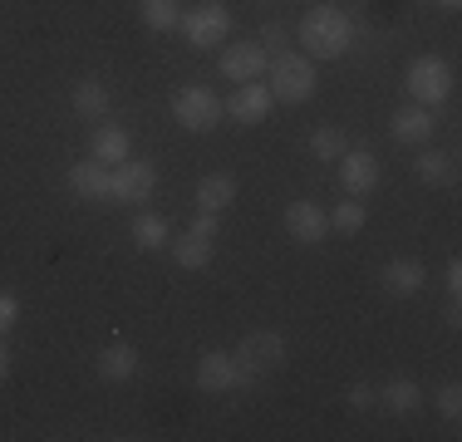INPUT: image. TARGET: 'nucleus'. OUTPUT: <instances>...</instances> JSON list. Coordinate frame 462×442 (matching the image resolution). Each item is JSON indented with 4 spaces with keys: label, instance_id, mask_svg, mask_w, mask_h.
Here are the masks:
<instances>
[{
    "label": "nucleus",
    "instance_id": "obj_1",
    "mask_svg": "<svg viewBox=\"0 0 462 442\" xmlns=\"http://www.w3.org/2000/svg\"><path fill=\"white\" fill-rule=\"evenodd\" d=\"M300 44H305L310 60H339V54L355 44V20L339 5H315V10H305V20H300Z\"/></svg>",
    "mask_w": 462,
    "mask_h": 442
},
{
    "label": "nucleus",
    "instance_id": "obj_4",
    "mask_svg": "<svg viewBox=\"0 0 462 442\" xmlns=\"http://www.w3.org/2000/svg\"><path fill=\"white\" fill-rule=\"evenodd\" d=\"M178 30L187 35L192 50H217V44L231 35V10L222 5V0H197L192 10H182Z\"/></svg>",
    "mask_w": 462,
    "mask_h": 442
},
{
    "label": "nucleus",
    "instance_id": "obj_10",
    "mask_svg": "<svg viewBox=\"0 0 462 442\" xmlns=\"http://www.w3.org/2000/svg\"><path fill=\"white\" fill-rule=\"evenodd\" d=\"M266 64H271V54L261 50V44H226L222 50V74L226 79H236V84H251V79H261L266 74Z\"/></svg>",
    "mask_w": 462,
    "mask_h": 442
},
{
    "label": "nucleus",
    "instance_id": "obj_24",
    "mask_svg": "<svg viewBox=\"0 0 462 442\" xmlns=\"http://www.w3.org/2000/svg\"><path fill=\"white\" fill-rule=\"evenodd\" d=\"M138 15H143V25L148 30H178V20H182V5L178 0H138Z\"/></svg>",
    "mask_w": 462,
    "mask_h": 442
},
{
    "label": "nucleus",
    "instance_id": "obj_9",
    "mask_svg": "<svg viewBox=\"0 0 462 442\" xmlns=\"http://www.w3.org/2000/svg\"><path fill=\"white\" fill-rule=\"evenodd\" d=\"M285 231H291V241H300V246H315L329 231V212L315 202H291L285 207Z\"/></svg>",
    "mask_w": 462,
    "mask_h": 442
},
{
    "label": "nucleus",
    "instance_id": "obj_31",
    "mask_svg": "<svg viewBox=\"0 0 462 442\" xmlns=\"http://www.w3.org/2000/svg\"><path fill=\"white\" fill-rule=\"evenodd\" d=\"M217 226H222V221H217V212H197L187 231H197V236H207V241H212V236H217Z\"/></svg>",
    "mask_w": 462,
    "mask_h": 442
},
{
    "label": "nucleus",
    "instance_id": "obj_8",
    "mask_svg": "<svg viewBox=\"0 0 462 442\" xmlns=\"http://www.w3.org/2000/svg\"><path fill=\"white\" fill-rule=\"evenodd\" d=\"M271 104H276V98H271V88L261 84V79H251V84H236V94L222 104V114H231L236 124L251 128V124H261V118L271 114Z\"/></svg>",
    "mask_w": 462,
    "mask_h": 442
},
{
    "label": "nucleus",
    "instance_id": "obj_25",
    "mask_svg": "<svg viewBox=\"0 0 462 442\" xmlns=\"http://www.w3.org/2000/svg\"><path fill=\"white\" fill-rule=\"evenodd\" d=\"M310 152L320 162H339L349 152V143H345V133H339V128H315L310 133Z\"/></svg>",
    "mask_w": 462,
    "mask_h": 442
},
{
    "label": "nucleus",
    "instance_id": "obj_3",
    "mask_svg": "<svg viewBox=\"0 0 462 442\" xmlns=\"http://www.w3.org/2000/svg\"><path fill=\"white\" fill-rule=\"evenodd\" d=\"M271 69V98H281V104H305V98H315V60L310 54H276V64H266Z\"/></svg>",
    "mask_w": 462,
    "mask_h": 442
},
{
    "label": "nucleus",
    "instance_id": "obj_15",
    "mask_svg": "<svg viewBox=\"0 0 462 442\" xmlns=\"http://www.w3.org/2000/svg\"><path fill=\"white\" fill-rule=\"evenodd\" d=\"M428 285V265L413 261V256H399L383 265V290L389 295H418Z\"/></svg>",
    "mask_w": 462,
    "mask_h": 442
},
{
    "label": "nucleus",
    "instance_id": "obj_30",
    "mask_svg": "<svg viewBox=\"0 0 462 442\" xmlns=\"http://www.w3.org/2000/svg\"><path fill=\"white\" fill-rule=\"evenodd\" d=\"M261 50H266V54H281V50H285V30H281V25H261Z\"/></svg>",
    "mask_w": 462,
    "mask_h": 442
},
{
    "label": "nucleus",
    "instance_id": "obj_34",
    "mask_svg": "<svg viewBox=\"0 0 462 442\" xmlns=\"http://www.w3.org/2000/svg\"><path fill=\"white\" fill-rule=\"evenodd\" d=\"M438 5H443V10H457V5H462V0H438Z\"/></svg>",
    "mask_w": 462,
    "mask_h": 442
},
{
    "label": "nucleus",
    "instance_id": "obj_20",
    "mask_svg": "<svg viewBox=\"0 0 462 442\" xmlns=\"http://www.w3.org/2000/svg\"><path fill=\"white\" fill-rule=\"evenodd\" d=\"M172 261H178L182 271H207V265H212V241L187 231V236L172 241Z\"/></svg>",
    "mask_w": 462,
    "mask_h": 442
},
{
    "label": "nucleus",
    "instance_id": "obj_5",
    "mask_svg": "<svg viewBox=\"0 0 462 442\" xmlns=\"http://www.w3.org/2000/svg\"><path fill=\"white\" fill-rule=\"evenodd\" d=\"M403 88H409V98L418 108H433L453 94V69H448V60H438V54H418L409 64V74H403Z\"/></svg>",
    "mask_w": 462,
    "mask_h": 442
},
{
    "label": "nucleus",
    "instance_id": "obj_19",
    "mask_svg": "<svg viewBox=\"0 0 462 442\" xmlns=\"http://www.w3.org/2000/svg\"><path fill=\"white\" fill-rule=\"evenodd\" d=\"M379 403L393 408L399 418H409V413L423 408V389H418L413 379H389V383H383V393H379Z\"/></svg>",
    "mask_w": 462,
    "mask_h": 442
},
{
    "label": "nucleus",
    "instance_id": "obj_2",
    "mask_svg": "<svg viewBox=\"0 0 462 442\" xmlns=\"http://www.w3.org/2000/svg\"><path fill=\"white\" fill-rule=\"evenodd\" d=\"M231 359H236V389H256L266 373H276L285 364V339L276 329H251Z\"/></svg>",
    "mask_w": 462,
    "mask_h": 442
},
{
    "label": "nucleus",
    "instance_id": "obj_16",
    "mask_svg": "<svg viewBox=\"0 0 462 442\" xmlns=\"http://www.w3.org/2000/svg\"><path fill=\"white\" fill-rule=\"evenodd\" d=\"M89 158L104 162V168H118V162L128 158V128L118 124H98L94 138H89Z\"/></svg>",
    "mask_w": 462,
    "mask_h": 442
},
{
    "label": "nucleus",
    "instance_id": "obj_21",
    "mask_svg": "<svg viewBox=\"0 0 462 442\" xmlns=\"http://www.w3.org/2000/svg\"><path fill=\"white\" fill-rule=\"evenodd\" d=\"M128 236H134L138 251H162L168 246V221H162L158 212H138L134 226H128Z\"/></svg>",
    "mask_w": 462,
    "mask_h": 442
},
{
    "label": "nucleus",
    "instance_id": "obj_22",
    "mask_svg": "<svg viewBox=\"0 0 462 442\" xmlns=\"http://www.w3.org/2000/svg\"><path fill=\"white\" fill-rule=\"evenodd\" d=\"M108 88L104 79H79V88H74V114L79 118H108Z\"/></svg>",
    "mask_w": 462,
    "mask_h": 442
},
{
    "label": "nucleus",
    "instance_id": "obj_23",
    "mask_svg": "<svg viewBox=\"0 0 462 442\" xmlns=\"http://www.w3.org/2000/svg\"><path fill=\"white\" fill-rule=\"evenodd\" d=\"M413 172H418V182H423V187H448V182H453V158H448V152H418Z\"/></svg>",
    "mask_w": 462,
    "mask_h": 442
},
{
    "label": "nucleus",
    "instance_id": "obj_6",
    "mask_svg": "<svg viewBox=\"0 0 462 442\" xmlns=\"http://www.w3.org/2000/svg\"><path fill=\"white\" fill-rule=\"evenodd\" d=\"M172 118L187 128V133H212L222 124V98L212 94L207 84H187L172 94Z\"/></svg>",
    "mask_w": 462,
    "mask_h": 442
},
{
    "label": "nucleus",
    "instance_id": "obj_11",
    "mask_svg": "<svg viewBox=\"0 0 462 442\" xmlns=\"http://www.w3.org/2000/svg\"><path fill=\"white\" fill-rule=\"evenodd\" d=\"M339 187H345L349 197H365V192H374L379 187V158L374 152H345L339 158Z\"/></svg>",
    "mask_w": 462,
    "mask_h": 442
},
{
    "label": "nucleus",
    "instance_id": "obj_28",
    "mask_svg": "<svg viewBox=\"0 0 462 442\" xmlns=\"http://www.w3.org/2000/svg\"><path fill=\"white\" fill-rule=\"evenodd\" d=\"M15 319H20V300L10 290H0V335H5V329H15Z\"/></svg>",
    "mask_w": 462,
    "mask_h": 442
},
{
    "label": "nucleus",
    "instance_id": "obj_32",
    "mask_svg": "<svg viewBox=\"0 0 462 442\" xmlns=\"http://www.w3.org/2000/svg\"><path fill=\"white\" fill-rule=\"evenodd\" d=\"M443 285H448V295H453V300L462 295V265H457V261H448V271H443Z\"/></svg>",
    "mask_w": 462,
    "mask_h": 442
},
{
    "label": "nucleus",
    "instance_id": "obj_7",
    "mask_svg": "<svg viewBox=\"0 0 462 442\" xmlns=\"http://www.w3.org/2000/svg\"><path fill=\"white\" fill-rule=\"evenodd\" d=\"M158 187V168L152 162H118L114 168V187H108V202H124V207H143Z\"/></svg>",
    "mask_w": 462,
    "mask_h": 442
},
{
    "label": "nucleus",
    "instance_id": "obj_17",
    "mask_svg": "<svg viewBox=\"0 0 462 442\" xmlns=\"http://www.w3.org/2000/svg\"><path fill=\"white\" fill-rule=\"evenodd\" d=\"M236 202V177L231 172H207L197 182V212H226Z\"/></svg>",
    "mask_w": 462,
    "mask_h": 442
},
{
    "label": "nucleus",
    "instance_id": "obj_18",
    "mask_svg": "<svg viewBox=\"0 0 462 442\" xmlns=\"http://www.w3.org/2000/svg\"><path fill=\"white\" fill-rule=\"evenodd\" d=\"M138 373V349L134 345H108V349H98V379L104 383H124V379H134Z\"/></svg>",
    "mask_w": 462,
    "mask_h": 442
},
{
    "label": "nucleus",
    "instance_id": "obj_13",
    "mask_svg": "<svg viewBox=\"0 0 462 442\" xmlns=\"http://www.w3.org/2000/svg\"><path fill=\"white\" fill-rule=\"evenodd\" d=\"M108 187H114V168H104V162H74L69 168V192L84 202H108Z\"/></svg>",
    "mask_w": 462,
    "mask_h": 442
},
{
    "label": "nucleus",
    "instance_id": "obj_12",
    "mask_svg": "<svg viewBox=\"0 0 462 442\" xmlns=\"http://www.w3.org/2000/svg\"><path fill=\"white\" fill-rule=\"evenodd\" d=\"M197 389L202 393H231L236 389V359L222 349H207L202 359H197Z\"/></svg>",
    "mask_w": 462,
    "mask_h": 442
},
{
    "label": "nucleus",
    "instance_id": "obj_27",
    "mask_svg": "<svg viewBox=\"0 0 462 442\" xmlns=\"http://www.w3.org/2000/svg\"><path fill=\"white\" fill-rule=\"evenodd\" d=\"M438 413H443L448 423H457V413H462V389L457 383H443V389H438Z\"/></svg>",
    "mask_w": 462,
    "mask_h": 442
},
{
    "label": "nucleus",
    "instance_id": "obj_14",
    "mask_svg": "<svg viewBox=\"0 0 462 442\" xmlns=\"http://www.w3.org/2000/svg\"><path fill=\"white\" fill-rule=\"evenodd\" d=\"M389 128H393V138L399 143H409V148H418V143H428L433 138V108H393V118H389Z\"/></svg>",
    "mask_w": 462,
    "mask_h": 442
},
{
    "label": "nucleus",
    "instance_id": "obj_26",
    "mask_svg": "<svg viewBox=\"0 0 462 442\" xmlns=\"http://www.w3.org/2000/svg\"><path fill=\"white\" fill-rule=\"evenodd\" d=\"M365 221H369V212H365V202H359V197H345V202H339L335 212H329V226L345 231V236H355V231L365 226Z\"/></svg>",
    "mask_w": 462,
    "mask_h": 442
},
{
    "label": "nucleus",
    "instance_id": "obj_33",
    "mask_svg": "<svg viewBox=\"0 0 462 442\" xmlns=\"http://www.w3.org/2000/svg\"><path fill=\"white\" fill-rule=\"evenodd\" d=\"M10 379V349H5V335H0V383Z\"/></svg>",
    "mask_w": 462,
    "mask_h": 442
},
{
    "label": "nucleus",
    "instance_id": "obj_29",
    "mask_svg": "<svg viewBox=\"0 0 462 442\" xmlns=\"http://www.w3.org/2000/svg\"><path fill=\"white\" fill-rule=\"evenodd\" d=\"M374 403H379V389H369V383H349V408L365 413V408H374Z\"/></svg>",
    "mask_w": 462,
    "mask_h": 442
}]
</instances>
